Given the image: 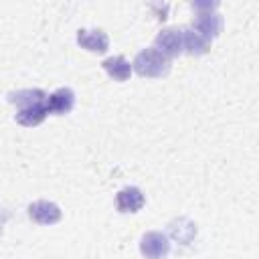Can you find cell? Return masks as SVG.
Wrapping results in <instances>:
<instances>
[{
	"label": "cell",
	"instance_id": "1",
	"mask_svg": "<svg viewBox=\"0 0 259 259\" xmlns=\"http://www.w3.org/2000/svg\"><path fill=\"white\" fill-rule=\"evenodd\" d=\"M132 69L142 77H164L170 71V59L158 49H144L136 55Z\"/></svg>",
	"mask_w": 259,
	"mask_h": 259
},
{
	"label": "cell",
	"instance_id": "2",
	"mask_svg": "<svg viewBox=\"0 0 259 259\" xmlns=\"http://www.w3.org/2000/svg\"><path fill=\"white\" fill-rule=\"evenodd\" d=\"M192 8L198 12L194 18L192 30H196L206 40H212L214 36H219L223 28V18L219 12H214L217 2H192Z\"/></svg>",
	"mask_w": 259,
	"mask_h": 259
},
{
	"label": "cell",
	"instance_id": "3",
	"mask_svg": "<svg viewBox=\"0 0 259 259\" xmlns=\"http://www.w3.org/2000/svg\"><path fill=\"white\" fill-rule=\"evenodd\" d=\"M140 253L146 259H166L170 253V239L160 231H148L140 239Z\"/></svg>",
	"mask_w": 259,
	"mask_h": 259
},
{
	"label": "cell",
	"instance_id": "4",
	"mask_svg": "<svg viewBox=\"0 0 259 259\" xmlns=\"http://www.w3.org/2000/svg\"><path fill=\"white\" fill-rule=\"evenodd\" d=\"M154 45H156L154 49H158L168 59L170 57H176V55H180L184 51L182 49V30H178V28H162L156 34Z\"/></svg>",
	"mask_w": 259,
	"mask_h": 259
},
{
	"label": "cell",
	"instance_id": "5",
	"mask_svg": "<svg viewBox=\"0 0 259 259\" xmlns=\"http://www.w3.org/2000/svg\"><path fill=\"white\" fill-rule=\"evenodd\" d=\"M28 217L38 225H55L61 221L63 212H61L59 204H55L51 200H34L28 204Z\"/></svg>",
	"mask_w": 259,
	"mask_h": 259
},
{
	"label": "cell",
	"instance_id": "6",
	"mask_svg": "<svg viewBox=\"0 0 259 259\" xmlns=\"http://www.w3.org/2000/svg\"><path fill=\"white\" fill-rule=\"evenodd\" d=\"M77 45L91 53H105L109 49V36L101 28H81L77 30Z\"/></svg>",
	"mask_w": 259,
	"mask_h": 259
},
{
	"label": "cell",
	"instance_id": "7",
	"mask_svg": "<svg viewBox=\"0 0 259 259\" xmlns=\"http://www.w3.org/2000/svg\"><path fill=\"white\" fill-rule=\"evenodd\" d=\"M47 111L55 115H65L75 107V91L71 87H59L51 95H47Z\"/></svg>",
	"mask_w": 259,
	"mask_h": 259
},
{
	"label": "cell",
	"instance_id": "8",
	"mask_svg": "<svg viewBox=\"0 0 259 259\" xmlns=\"http://www.w3.org/2000/svg\"><path fill=\"white\" fill-rule=\"evenodd\" d=\"M144 204H146V198L138 186H123L115 194V208L119 212H138Z\"/></svg>",
	"mask_w": 259,
	"mask_h": 259
},
{
	"label": "cell",
	"instance_id": "9",
	"mask_svg": "<svg viewBox=\"0 0 259 259\" xmlns=\"http://www.w3.org/2000/svg\"><path fill=\"white\" fill-rule=\"evenodd\" d=\"M47 115H49L47 105H45V101H40V103H34V105H28V107L18 109L16 111V121L20 125H24V127H34V125L42 123Z\"/></svg>",
	"mask_w": 259,
	"mask_h": 259
},
{
	"label": "cell",
	"instance_id": "10",
	"mask_svg": "<svg viewBox=\"0 0 259 259\" xmlns=\"http://www.w3.org/2000/svg\"><path fill=\"white\" fill-rule=\"evenodd\" d=\"M101 67L105 69V73L113 79V81H127L130 75H132V65L125 57L121 55H115V57H109L101 63Z\"/></svg>",
	"mask_w": 259,
	"mask_h": 259
},
{
	"label": "cell",
	"instance_id": "11",
	"mask_svg": "<svg viewBox=\"0 0 259 259\" xmlns=\"http://www.w3.org/2000/svg\"><path fill=\"white\" fill-rule=\"evenodd\" d=\"M182 49L188 55H204L210 49V40H206L204 36H200L196 30L192 28H182Z\"/></svg>",
	"mask_w": 259,
	"mask_h": 259
},
{
	"label": "cell",
	"instance_id": "12",
	"mask_svg": "<svg viewBox=\"0 0 259 259\" xmlns=\"http://www.w3.org/2000/svg\"><path fill=\"white\" fill-rule=\"evenodd\" d=\"M168 227H170V229H168L170 235H172L178 243H182V245H188V243L196 237V225H194L190 219H186V217L174 219Z\"/></svg>",
	"mask_w": 259,
	"mask_h": 259
},
{
	"label": "cell",
	"instance_id": "13",
	"mask_svg": "<svg viewBox=\"0 0 259 259\" xmlns=\"http://www.w3.org/2000/svg\"><path fill=\"white\" fill-rule=\"evenodd\" d=\"M8 101L14 103V105H18V109H22V107H28V105L47 101V93L42 89H18V91L8 93Z\"/></svg>",
	"mask_w": 259,
	"mask_h": 259
},
{
	"label": "cell",
	"instance_id": "14",
	"mask_svg": "<svg viewBox=\"0 0 259 259\" xmlns=\"http://www.w3.org/2000/svg\"><path fill=\"white\" fill-rule=\"evenodd\" d=\"M8 217H10V210L8 208H2L0 210V235H2V229H4V225L8 221Z\"/></svg>",
	"mask_w": 259,
	"mask_h": 259
}]
</instances>
